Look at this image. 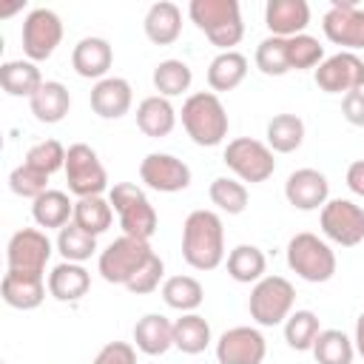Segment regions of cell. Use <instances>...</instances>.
Segmentation results:
<instances>
[{"mask_svg":"<svg viewBox=\"0 0 364 364\" xmlns=\"http://www.w3.org/2000/svg\"><path fill=\"white\" fill-rule=\"evenodd\" d=\"M139 179L159 193H179L191 185V168L173 156V154H162L154 151L139 162Z\"/></svg>","mask_w":364,"mask_h":364,"instance_id":"16","label":"cell"},{"mask_svg":"<svg viewBox=\"0 0 364 364\" xmlns=\"http://www.w3.org/2000/svg\"><path fill=\"white\" fill-rule=\"evenodd\" d=\"M264 267L267 259L256 245H236L228 253V276L239 284H256L259 279H264Z\"/></svg>","mask_w":364,"mask_h":364,"instance_id":"33","label":"cell"},{"mask_svg":"<svg viewBox=\"0 0 364 364\" xmlns=\"http://www.w3.org/2000/svg\"><path fill=\"white\" fill-rule=\"evenodd\" d=\"M43 82L46 80L40 77V68L31 60H6L0 65V85L9 97H28L31 100Z\"/></svg>","mask_w":364,"mask_h":364,"instance_id":"28","label":"cell"},{"mask_svg":"<svg viewBox=\"0 0 364 364\" xmlns=\"http://www.w3.org/2000/svg\"><path fill=\"white\" fill-rule=\"evenodd\" d=\"M108 202L119 219L122 236H134V239H151L156 233V210L151 205V199L145 196V191L134 182H114L108 191Z\"/></svg>","mask_w":364,"mask_h":364,"instance_id":"4","label":"cell"},{"mask_svg":"<svg viewBox=\"0 0 364 364\" xmlns=\"http://www.w3.org/2000/svg\"><path fill=\"white\" fill-rule=\"evenodd\" d=\"M51 253H54V245L46 236V230H40V228H23V230H17L9 239L6 264H9V270H17V273L43 276Z\"/></svg>","mask_w":364,"mask_h":364,"instance_id":"12","label":"cell"},{"mask_svg":"<svg viewBox=\"0 0 364 364\" xmlns=\"http://www.w3.org/2000/svg\"><path fill=\"white\" fill-rule=\"evenodd\" d=\"M142 28H145V37L154 46H171V43H176L179 34H182V11H179V6L171 3V0L154 3L145 11Z\"/></svg>","mask_w":364,"mask_h":364,"instance_id":"23","label":"cell"},{"mask_svg":"<svg viewBox=\"0 0 364 364\" xmlns=\"http://www.w3.org/2000/svg\"><path fill=\"white\" fill-rule=\"evenodd\" d=\"M182 259L193 270H216L225 262V228L213 210H191L182 225Z\"/></svg>","mask_w":364,"mask_h":364,"instance_id":"1","label":"cell"},{"mask_svg":"<svg viewBox=\"0 0 364 364\" xmlns=\"http://www.w3.org/2000/svg\"><path fill=\"white\" fill-rule=\"evenodd\" d=\"M162 276H165V262L154 253L139 270H136V276L125 284L131 293H136V296H145V293H154L156 287H159V282H162Z\"/></svg>","mask_w":364,"mask_h":364,"instance_id":"44","label":"cell"},{"mask_svg":"<svg viewBox=\"0 0 364 364\" xmlns=\"http://www.w3.org/2000/svg\"><path fill=\"white\" fill-rule=\"evenodd\" d=\"M91 287V273L77 262H60L48 273V296L57 301H80Z\"/></svg>","mask_w":364,"mask_h":364,"instance_id":"24","label":"cell"},{"mask_svg":"<svg viewBox=\"0 0 364 364\" xmlns=\"http://www.w3.org/2000/svg\"><path fill=\"white\" fill-rule=\"evenodd\" d=\"M114 65V48L105 37H82L71 51V68L82 80H105Z\"/></svg>","mask_w":364,"mask_h":364,"instance_id":"18","label":"cell"},{"mask_svg":"<svg viewBox=\"0 0 364 364\" xmlns=\"http://www.w3.org/2000/svg\"><path fill=\"white\" fill-rule=\"evenodd\" d=\"M247 77V57L242 51H219L208 65V85L213 94L233 91Z\"/></svg>","mask_w":364,"mask_h":364,"instance_id":"27","label":"cell"},{"mask_svg":"<svg viewBox=\"0 0 364 364\" xmlns=\"http://www.w3.org/2000/svg\"><path fill=\"white\" fill-rule=\"evenodd\" d=\"M151 80H154V88L159 91V97L171 100V97H179V94H185V91L191 88L193 71H191V65H188L185 60H173V57H171V60L156 63Z\"/></svg>","mask_w":364,"mask_h":364,"instance_id":"34","label":"cell"},{"mask_svg":"<svg viewBox=\"0 0 364 364\" xmlns=\"http://www.w3.org/2000/svg\"><path fill=\"white\" fill-rule=\"evenodd\" d=\"M136 125L145 136H168L176 128V108L171 105V100L151 94L136 105Z\"/></svg>","mask_w":364,"mask_h":364,"instance_id":"26","label":"cell"},{"mask_svg":"<svg viewBox=\"0 0 364 364\" xmlns=\"http://www.w3.org/2000/svg\"><path fill=\"white\" fill-rule=\"evenodd\" d=\"M65 154H68V148H63V142H57V139H40V142H34L26 151V159L23 162L31 165L34 171L51 176V173H57V171L65 168Z\"/></svg>","mask_w":364,"mask_h":364,"instance_id":"41","label":"cell"},{"mask_svg":"<svg viewBox=\"0 0 364 364\" xmlns=\"http://www.w3.org/2000/svg\"><path fill=\"white\" fill-rule=\"evenodd\" d=\"M353 344H355V353L364 358V313L355 318V336H353Z\"/></svg>","mask_w":364,"mask_h":364,"instance_id":"48","label":"cell"},{"mask_svg":"<svg viewBox=\"0 0 364 364\" xmlns=\"http://www.w3.org/2000/svg\"><path fill=\"white\" fill-rule=\"evenodd\" d=\"M74 225H80L85 233L91 236H100L111 228L114 222V208L108 199L102 196H85V199H77L74 202Z\"/></svg>","mask_w":364,"mask_h":364,"instance_id":"35","label":"cell"},{"mask_svg":"<svg viewBox=\"0 0 364 364\" xmlns=\"http://www.w3.org/2000/svg\"><path fill=\"white\" fill-rule=\"evenodd\" d=\"M154 256L151 245L145 239H134V236H119L114 239L97 259V270L108 284H128L136 270Z\"/></svg>","mask_w":364,"mask_h":364,"instance_id":"8","label":"cell"},{"mask_svg":"<svg viewBox=\"0 0 364 364\" xmlns=\"http://www.w3.org/2000/svg\"><path fill=\"white\" fill-rule=\"evenodd\" d=\"M347 188L355 193V196H361L364 199V159H355V162H350V168H347Z\"/></svg>","mask_w":364,"mask_h":364,"instance_id":"47","label":"cell"},{"mask_svg":"<svg viewBox=\"0 0 364 364\" xmlns=\"http://www.w3.org/2000/svg\"><path fill=\"white\" fill-rule=\"evenodd\" d=\"M318 225L321 233L341 247H355L364 242V208L353 199H327L318 213Z\"/></svg>","mask_w":364,"mask_h":364,"instance_id":"11","label":"cell"},{"mask_svg":"<svg viewBox=\"0 0 364 364\" xmlns=\"http://www.w3.org/2000/svg\"><path fill=\"white\" fill-rule=\"evenodd\" d=\"M9 188H11V193H17V196L34 202L37 196H43V193L48 191V176L23 162V165H17V168L9 173Z\"/></svg>","mask_w":364,"mask_h":364,"instance_id":"43","label":"cell"},{"mask_svg":"<svg viewBox=\"0 0 364 364\" xmlns=\"http://www.w3.org/2000/svg\"><path fill=\"white\" fill-rule=\"evenodd\" d=\"M208 196L228 216H239L247 208V188L236 176H216L208 188Z\"/></svg>","mask_w":364,"mask_h":364,"instance_id":"39","label":"cell"},{"mask_svg":"<svg viewBox=\"0 0 364 364\" xmlns=\"http://www.w3.org/2000/svg\"><path fill=\"white\" fill-rule=\"evenodd\" d=\"M46 287L48 282L43 276L34 273H17V270H6L3 282H0V293L3 301L14 310H34L43 304L46 299Z\"/></svg>","mask_w":364,"mask_h":364,"instance_id":"21","label":"cell"},{"mask_svg":"<svg viewBox=\"0 0 364 364\" xmlns=\"http://www.w3.org/2000/svg\"><path fill=\"white\" fill-rule=\"evenodd\" d=\"M91 364H136V347L128 341H108L100 347Z\"/></svg>","mask_w":364,"mask_h":364,"instance_id":"45","label":"cell"},{"mask_svg":"<svg viewBox=\"0 0 364 364\" xmlns=\"http://www.w3.org/2000/svg\"><path fill=\"white\" fill-rule=\"evenodd\" d=\"M65 182H68V191L77 196V199H85V196H102V191L108 188V173H105V165L100 162L97 151L85 142H74L68 145V154H65Z\"/></svg>","mask_w":364,"mask_h":364,"instance_id":"9","label":"cell"},{"mask_svg":"<svg viewBox=\"0 0 364 364\" xmlns=\"http://www.w3.org/2000/svg\"><path fill=\"white\" fill-rule=\"evenodd\" d=\"M173 347L185 355H199L210 347V324L199 313H182L173 321Z\"/></svg>","mask_w":364,"mask_h":364,"instance_id":"31","label":"cell"},{"mask_svg":"<svg viewBox=\"0 0 364 364\" xmlns=\"http://www.w3.org/2000/svg\"><path fill=\"white\" fill-rule=\"evenodd\" d=\"M222 162L233 171V176L239 182H250V185L267 182L273 176V171H276L273 151L267 148V142L253 139V136H236V139H230L225 145Z\"/></svg>","mask_w":364,"mask_h":364,"instance_id":"7","label":"cell"},{"mask_svg":"<svg viewBox=\"0 0 364 364\" xmlns=\"http://www.w3.org/2000/svg\"><path fill=\"white\" fill-rule=\"evenodd\" d=\"M287 60H290V71L318 68V63L324 60V46L310 34L287 37Z\"/></svg>","mask_w":364,"mask_h":364,"instance_id":"42","label":"cell"},{"mask_svg":"<svg viewBox=\"0 0 364 364\" xmlns=\"http://www.w3.org/2000/svg\"><path fill=\"white\" fill-rule=\"evenodd\" d=\"M318 333H321V324L313 310H293L284 321V341L290 350H299V353L313 350Z\"/></svg>","mask_w":364,"mask_h":364,"instance_id":"36","label":"cell"},{"mask_svg":"<svg viewBox=\"0 0 364 364\" xmlns=\"http://www.w3.org/2000/svg\"><path fill=\"white\" fill-rule=\"evenodd\" d=\"M287 267L299 279L310 284H321L336 276V253L324 239L304 230L287 242Z\"/></svg>","mask_w":364,"mask_h":364,"instance_id":"5","label":"cell"},{"mask_svg":"<svg viewBox=\"0 0 364 364\" xmlns=\"http://www.w3.org/2000/svg\"><path fill=\"white\" fill-rule=\"evenodd\" d=\"M256 68L267 77H282L290 71V60H287V37H264L256 46Z\"/></svg>","mask_w":364,"mask_h":364,"instance_id":"40","label":"cell"},{"mask_svg":"<svg viewBox=\"0 0 364 364\" xmlns=\"http://www.w3.org/2000/svg\"><path fill=\"white\" fill-rule=\"evenodd\" d=\"M188 17L219 51H233L245 37L242 9L236 0H191Z\"/></svg>","mask_w":364,"mask_h":364,"instance_id":"2","label":"cell"},{"mask_svg":"<svg viewBox=\"0 0 364 364\" xmlns=\"http://www.w3.org/2000/svg\"><path fill=\"white\" fill-rule=\"evenodd\" d=\"M310 23L307 0H267L264 6V26L273 37H296L304 34Z\"/></svg>","mask_w":364,"mask_h":364,"instance_id":"20","label":"cell"},{"mask_svg":"<svg viewBox=\"0 0 364 364\" xmlns=\"http://www.w3.org/2000/svg\"><path fill=\"white\" fill-rule=\"evenodd\" d=\"M134 347L145 355H165L173 347V321L162 313H145L134 324Z\"/></svg>","mask_w":364,"mask_h":364,"instance_id":"22","label":"cell"},{"mask_svg":"<svg viewBox=\"0 0 364 364\" xmlns=\"http://www.w3.org/2000/svg\"><path fill=\"white\" fill-rule=\"evenodd\" d=\"M31 216L37 222V228H65L74 219V202L68 199L65 191H54L48 188L43 196H37L31 202Z\"/></svg>","mask_w":364,"mask_h":364,"instance_id":"29","label":"cell"},{"mask_svg":"<svg viewBox=\"0 0 364 364\" xmlns=\"http://www.w3.org/2000/svg\"><path fill=\"white\" fill-rule=\"evenodd\" d=\"M310 353L316 355L318 364H353V358H355V344H353V338H350L347 333H341V330H321Z\"/></svg>","mask_w":364,"mask_h":364,"instance_id":"37","label":"cell"},{"mask_svg":"<svg viewBox=\"0 0 364 364\" xmlns=\"http://www.w3.org/2000/svg\"><path fill=\"white\" fill-rule=\"evenodd\" d=\"M313 80L324 94L361 91L364 88V60L355 51H338L318 63Z\"/></svg>","mask_w":364,"mask_h":364,"instance_id":"13","label":"cell"},{"mask_svg":"<svg viewBox=\"0 0 364 364\" xmlns=\"http://www.w3.org/2000/svg\"><path fill=\"white\" fill-rule=\"evenodd\" d=\"M267 355V341L259 327L239 324L219 336L216 361L219 364H262Z\"/></svg>","mask_w":364,"mask_h":364,"instance_id":"15","label":"cell"},{"mask_svg":"<svg viewBox=\"0 0 364 364\" xmlns=\"http://www.w3.org/2000/svg\"><path fill=\"white\" fill-rule=\"evenodd\" d=\"M264 142L273 154H293L304 142V122L296 114H276L264 128Z\"/></svg>","mask_w":364,"mask_h":364,"instance_id":"30","label":"cell"},{"mask_svg":"<svg viewBox=\"0 0 364 364\" xmlns=\"http://www.w3.org/2000/svg\"><path fill=\"white\" fill-rule=\"evenodd\" d=\"M162 301L179 313H196L205 301V287L193 276H168L162 282Z\"/></svg>","mask_w":364,"mask_h":364,"instance_id":"32","label":"cell"},{"mask_svg":"<svg viewBox=\"0 0 364 364\" xmlns=\"http://www.w3.org/2000/svg\"><path fill=\"white\" fill-rule=\"evenodd\" d=\"M284 199L296 210H321L330 199V182L316 168H299L284 182Z\"/></svg>","mask_w":364,"mask_h":364,"instance_id":"17","label":"cell"},{"mask_svg":"<svg viewBox=\"0 0 364 364\" xmlns=\"http://www.w3.org/2000/svg\"><path fill=\"white\" fill-rule=\"evenodd\" d=\"M324 37L341 51H358L364 48V9H358L353 0H336L324 11L321 20Z\"/></svg>","mask_w":364,"mask_h":364,"instance_id":"14","label":"cell"},{"mask_svg":"<svg viewBox=\"0 0 364 364\" xmlns=\"http://www.w3.org/2000/svg\"><path fill=\"white\" fill-rule=\"evenodd\" d=\"M341 114L350 125L364 128V91H350L341 100Z\"/></svg>","mask_w":364,"mask_h":364,"instance_id":"46","label":"cell"},{"mask_svg":"<svg viewBox=\"0 0 364 364\" xmlns=\"http://www.w3.org/2000/svg\"><path fill=\"white\" fill-rule=\"evenodd\" d=\"M28 108H31V114H34L37 122L54 125V122L65 119V114H68V108H71V94H68V88H65L63 82L46 80V82L37 88V94L28 100Z\"/></svg>","mask_w":364,"mask_h":364,"instance_id":"25","label":"cell"},{"mask_svg":"<svg viewBox=\"0 0 364 364\" xmlns=\"http://www.w3.org/2000/svg\"><path fill=\"white\" fill-rule=\"evenodd\" d=\"M63 40V20L57 11L51 9H31L23 20V31H20V43H23V54L31 63H43L48 60L57 46Z\"/></svg>","mask_w":364,"mask_h":364,"instance_id":"10","label":"cell"},{"mask_svg":"<svg viewBox=\"0 0 364 364\" xmlns=\"http://www.w3.org/2000/svg\"><path fill=\"white\" fill-rule=\"evenodd\" d=\"M296 304V287L284 276H264L253 284L247 299V313L259 327L284 324Z\"/></svg>","mask_w":364,"mask_h":364,"instance_id":"6","label":"cell"},{"mask_svg":"<svg viewBox=\"0 0 364 364\" xmlns=\"http://www.w3.org/2000/svg\"><path fill=\"white\" fill-rule=\"evenodd\" d=\"M182 128L188 131V136L202 145V148H213L222 145L230 128L228 111L219 100V94L213 91H196L182 102Z\"/></svg>","mask_w":364,"mask_h":364,"instance_id":"3","label":"cell"},{"mask_svg":"<svg viewBox=\"0 0 364 364\" xmlns=\"http://www.w3.org/2000/svg\"><path fill=\"white\" fill-rule=\"evenodd\" d=\"M131 102H134V91L131 82L122 77H105L91 88V111L102 119L125 117L131 111Z\"/></svg>","mask_w":364,"mask_h":364,"instance_id":"19","label":"cell"},{"mask_svg":"<svg viewBox=\"0 0 364 364\" xmlns=\"http://www.w3.org/2000/svg\"><path fill=\"white\" fill-rule=\"evenodd\" d=\"M54 247L60 250L63 262H77V264H82L85 259H91V256L97 253V236H91V233H85L80 225L68 222L65 228H60Z\"/></svg>","mask_w":364,"mask_h":364,"instance_id":"38","label":"cell"}]
</instances>
